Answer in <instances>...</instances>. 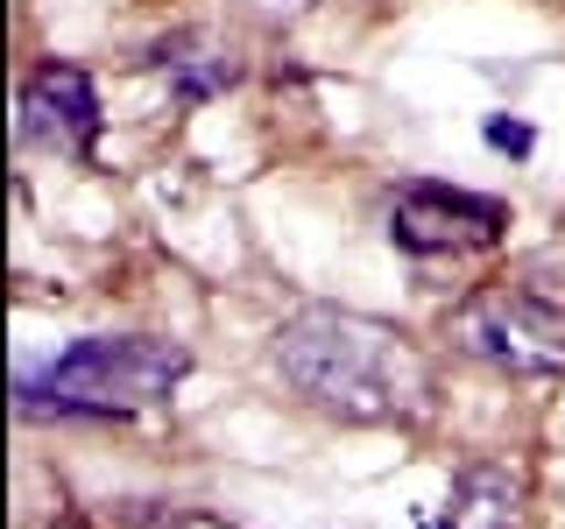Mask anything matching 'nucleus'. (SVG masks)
I'll return each mask as SVG.
<instances>
[{"mask_svg":"<svg viewBox=\"0 0 565 529\" xmlns=\"http://www.w3.org/2000/svg\"><path fill=\"white\" fill-rule=\"evenodd\" d=\"M141 529H234V522H212V516H191L184 508V516H149Z\"/></svg>","mask_w":565,"mask_h":529,"instance_id":"nucleus-9","label":"nucleus"},{"mask_svg":"<svg viewBox=\"0 0 565 529\" xmlns=\"http://www.w3.org/2000/svg\"><path fill=\"white\" fill-rule=\"evenodd\" d=\"M452 332L467 353L509 367V375H552V367H565V247H544L509 282L467 296Z\"/></svg>","mask_w":565,"mask_h":529,"instance_id":"nucleus-2","label":"nucleus"},{"mask_svg":"<svg viewBox=\"0 0 565 529\" xmlns=\"http://www.w3.org/2000/svg\"><path fill=\"white\" fill-rule=\"evenodd\" d=\"M184 346L170 339H78L50 367L22 375V402H57V410H141L163 402L184 381Z\"/></svg>","mask_w":565,"mask_h":529,"instance_id":"nucleus-3","label":"nucleus"},{"mask_svg":"<svg viewBox=\"0 0 565 529\" xmlns=\"http://www.w3.org/2000/svg\"><path fill=\"white\" fill-rule=\"evenodd\" d=\"M22 134H35L43 149H57V155H85V149H93L99 99H93V85H85V71H71V64L35 71L29 93H22Z\"/></svg>","mask_w":565,"mask_h":529,"instance_id":"nucleus-5","label":"nucleus"},{"mask_svg":"<svg viewBox=\"0 0 565 529\" xmlns=\"http://www.w3.org/2000/svg\"><path fill=\"white\" fill-rule=\"evenodd\" d=\"M509 226V212L494 198H473V191H446V184H411L388 205V234L411 255H473V247H494Z\"/></svg>","mask_w":565,"mask_h":529,"instance_id":"nucleus-4","label":"nucleus"},{"mask_svg":"<svg viewBox=\"0 0 565 529\" xmlns=\"http://www.w3.org/2000/svg\"><path fill=\"white\" fill-rule=\"evenodd\" d=\"M163 64H170L177 99H212L226 78H234V64H191V57H163Z\"/></svg>","mask_w":565,"mask_h":529,"instance_id":"nucleus-7","label":"nucleus"},{"mask_svg":"<svg viewBox=\"0 0 565 529\" xmlns=\"http://www.w3.org/2000/svg\"><path fill=\"white\" fill-rule=\"evenodd\" d=\"M276 8H297V0H276Z\"/></svg>","mask_w":565,"mask_h":529,"instance_id":"nucleus-10","label":"nucleus"},{"mask_svg":"<svg viewBox=\"0 0 565 529\" xmlns=\"http://www.w3.org/2000/svg\"><path fill=\"white\" fill-rule=\"evenodd\" d=\"M516 516H523V487L502 466H467L452 487L446 529H516Z\"/></svg>","mask_w":565,"mask_h":529,"instance_id":"nucleus-6","label":"nucleus"},{"mask_svg":"<svg viewBox=\"0 0 565 529\" xmlns=\"http://www.w3.org/2000/svg\"><path fill=\"white\" fill-rule=\"evenodd\" d=\"M276 367L297 396L353 423H396L431 410V360L396 325L311 304L276 332Z\"/></svg>","mask_w":565,"mask_h":529,"instance_id":"nucleus-1","label":"nucleus"},{"mask_svg":"<svg viewBox=\"0 0 565 529\" xmlns=\"http://www.w3.org/2000/svg\"><path fill=\"white\" fill-rule=\"evenodd\" d=\"M488 141H494V149H509V155H530V128H523V120H509V114L488 120Z\"/></svg>","mask_w":565,"mask_h":529,"instance_id":"nucleus-8","label":"nucleus"}]
</instances>
